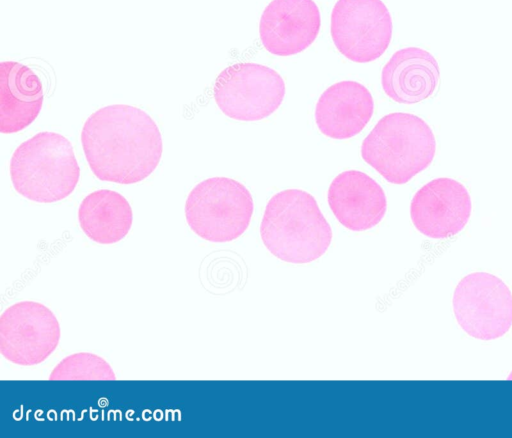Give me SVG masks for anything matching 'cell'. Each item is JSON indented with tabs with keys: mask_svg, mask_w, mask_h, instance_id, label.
<instances>
[{
	"mask_svg": "<svg viewBox=\"0 0 512 438\" xmlns=\"http://www.w3.org/2000/svg\"><path fill=\"white\" fill-rule=\"evenodd\" d=\"M60 336L56 316L39 302H17L0 316V352L16 365L42 363L55 351Z\"/></svg>",
	"mask_w": 512,
	"mask_h": 438,
	"instance_id": "9c48e42d",
	"label": "cell"
},
{
	"mask_svg": "<svg viewBox=\"0 0 512 438\" xmlns=\"http://www.w3.org/2000/svg\"><path fill=\"white\" fill-rule=\"evenodd\" d=\"M327 200L337 220L349 230L364 231L383 219L387 200L382 187L358 170L338 174L331 182Z\"/></svg>",
	"mask_w": 512,
	"mask_h": 438,
	"instance_id": "7c38bea8",
	"label": "cell"
},
{
	"mask_svg": "<svg viewBox=\"0 0 512 438\" xmlns=\"http://www.w3.org/2000/svg\"><path fill=\"white\" fill-rule=\"evenodd\" d=\"M320 24V11L313 0H272L260 18V40L274 55H294L314 42Z\"/></svg>",
	"mask_w": 512,
	"mask_h": 438,
	"instance_id": "8fae6325",
	"label": "cell"
},
{
	"mask_svg": "<svg viewBox=\"0 0 512 438\" xmlns=\"http://www.w3.org/2000/svg\"><path fill=\"white\" fill-rule=\"evenodd\" d=\"M285 91L284 80L274 69L240 62L220 72L213 96L226 116L239 121H258L278 109Z\"/></svg>",
	"mask_w": 512,
	"mask_h": 438,
	"instance_id": "8992f818",
	"label": "cell"
},
{
	"mask_svg": "<svg viewBox=\"0 0 512 438\" xmlns=\"http://www.w3.org/2000/svg\"><path fill=\"white\" fill-rule=\"evenodd\" d=\"M453 311L458 324L469 336L496 339L512 326V293L495 275L474 272L457 284Z\"/></svg>",
	"mask_w": 512,
	"mask_h": 438,
	"instance_id": "52a82bcc",
	"label": "cell"
},
{
	"mask_svg": "<svg viewBox=\"0 0 512 438\" xmlns=\"http://www.w3.org/2000/svg\"><path fill=\"white\" fill-rule=\"evenodd\" d=\"M110 364L102 357L79 352L62 359L52 370L49 380H115Z\"/></svg>",
	"mask_w": 512,
	"mask_h": 438,
	"instance_id": "e0dca14e",
	"label": "cell"
},
{
	"mask_svg": "<svg viewBox=\"0 0 512 438\" xmlns=\"http://www.w3.org/2000/svg\"><path fill=\"white\" fill-rule=\"evenodd\" d=\"M508 379H512V372L510 373V375L508 376Z\"/></svg>",
	"mask_w": 512,
	"mask_h": 438,
	"instance_id": "ac0fdd59",
	"label": "cell"
},
{
	"mask_svg": "<svg viewBox=\"0 0 512 438\" xmlns=\"http://www.w3.org/2000/svg\"><path fill=\"white\" fill-rule=\"evenodd\" d=\"M374 100L361 83L344 80L328 87L315 108L316 124L325 136L348 139L359 134L370 121Z\"/></svg>",
	"mask_w": 512,
	"mask_h": 438,
	"instance_id": "4fadbf2b",
	"label": "cell"
},
{
	"mask_svg": "<svg viewBox=\"0 0 512 438\" xmlns=\"http://www.w3.org/2000/svg\"><path fill=\"white\" fill-rule=\"evenodd\" d=\"M392 28L391 15L382 0H338L332 9V40L353 62L379 58L390 44Z\"/></svg>",
	"mask_w": 512,
	"mask_h": 438,
	"instance_id": "ba28073f",
	"label": "cell"
},
{
	"mask_svg": "<svg viewBox=\"0 0 512 438\" xmlns=\"http://www.w3.org/2000/svg\"><path fill=\"white\" fill-rule=\"evenodd\" d=\"M78 221L85 235L99 244L122 240L133 222L132 208L120 193L100 189L88 194L78 209Z\"/></svg>",
	"mask_w": 512,
	"mask_h": 438,
	"instance_id": "2e32d148",
	"label": "cell"
},
{
	"mask_svg": "<svg viewBox=\"0 0 512 438\" xmlns=\"http://www.w3.org/2000/svg\"><path fill=\"white\" fill-rule=\"evenodd\" d=\"M265 247L277 258L294 264L321 257L332 240V230L317 201L308 192L287 189L268 201L260 225Z\"/></svg>",
	"mask_w": 512,
	"mask_h": 438,
	"instance_id": "7a4b0ae2",
	"label": "cell"
},
{
	"mask_svg": "<svg viewBox=\"0 0 512 438\" xmlns=\"http://www.w3.org/2000/svg\"><path fill=\"white\" fill-rule=\"evenodd\" d=\"M84 155L102 181L134 184L158 166L162 136L144 110L126 104L108 105L93 112L81 131Z\"/></svg>",
	"mask_w": 512,
	"mask_h": 438,
	"instance_id": "6da1fadb",
	"label": "cell"
},
{
	"mask_svg": "<svg viewBox=\"0 0 512 438\" xmlns=\"http://www.w3.org/2000/svg\"><path fill=\"white\" fill-rule=\"evenodd\" d=\"M14 189L39 203H53L69 196L78 184L80 168L70 141L43 131L21 143L10 161Z\"/></svg>",
	"mask_w": 512,
	"mask_h": 438,
	"instance_id": "277c9868",
	"label": "cell"
},
{
	"mask_svg": "<svg viewBox=\"0 0 512 438\" xmlns=\"http://www.w3.org/2000/svg\"><path fill=\"white\" fill-rule=\"evenodd\" d=\"M43 87L38 75L15 61L0 63V132L11 134L29 126L43 105Z\"/></svg>",
	"mask_w": 512,
	"mask_h": 438,
	"instance_id": "9a60e30c",
	"label": "cell"
},
{
	"mask_svg": "<svg viewBox=\"0 0 512 438\" xmlns=\"http://www.w3.org/2000/svg\"><path fill=\"white\" fill-rule=\"evenodd\" d=\"M439 66L432 54L417 47L396 51L385 64L381 84L386 95L402 104L431 96L439 82Z\"/></svg>",
	"mask_w": 512,
	"mask_h": 438,
	"instance_id": "5bb4252c",
	"label": "cell"
},
{
	"mask_svg": "<svg viewBox=\"0 0 512 438\" xmlns=\"http://www.w3.org/2000/svg\"><path fill=\"white\" fill-rule=\"evenodd\" d=\"M253 198L240 182L212 177L198 183L185 203L191 230L204 240L224 243L237 239L250 224Z\"/></svg>",
	"mask_w": 512,
	"mask_h": 438,
	"instance_id": "5b68a950",
	"label": "cell"
},
{
	"mask_svg": "<svg viewBox=\"0 0 512 438\" xmlns=\"http://www.w3.org/2000/svg\"><path fill=\"white\" fill-rule=\"evenodd\" d=\"M436 139L420 117L403 112L383 116L361 145L363 160L389 183L402 185L434 159Z\"/></svg>",
	"mask_w": 512,
	"mask_h": 438,
	"instance_id": "3957f363",
	"label": "cell"
},
{
	"mask_svg": "<svg viewBox=\"0 0 512 438\" xmlns=\"http://www.w3.org/2000/svg\"><path fill=\"white\" fill-rule=\"evenodd\" d=\"M471 210L467 189L448 177L426 183L415 193L410 204L415 228L433 239H445L459 233L466 226Z\"/></svg>",
	"mask_w": 512,
	"mask_h": 438,
	"instance_id": "30bf717a",
	"label": "cell"
}]
</instances>
